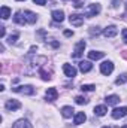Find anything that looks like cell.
Segmentation results:
<instances>
[{
    "instance_id": "cell-3",
    "label": "cell",
    "mask_w": 127,
    "mask_h": 128,
    "mask_svg": "<svg viewBox=\"0 0 127 128\" xmlns=\"http://www.w3.org/2000/svg\"><path fill=\"white\" fill-rule=\"evenodd\" d=\"M14 91L20 94H26V96H33L36 92V88H33L32 85H21V86H15Z\"/></svg>"
},
{
    "instance_id": "cell-35",
    "label": "cell",
    "mask_w": 127,
    "mask_h": 128,
    "mask_svg": "<svg viewBox=\"0 0 127 128\" xmlns=\"http://www.w3.org/2000/svg\"><path fill=\"white\" fill-rule=\"evenodd\" d=\"M102 128H109V127H102Z\"/></svg>"
},
{
    "instance_id": "cell-28",
    "label": "cell",
    "mask_w": 127,
    "mask_h": 128,
    "mask_svg": "<svg viewBox=\"0 0 127 128\" xmlns=\"http://www.w3.org/2000/svg\"><path fill=\"white\" fill-rule=\"evenodd\" d=\"M121 34H123V40H124V43H127V28H123Z\"/></svg>"
},
{
    "instance_id": "cell-5",
    "label": "cell",
    "mask_w": 127,
    "mask_h": 128,
    "mask_svg": "<svg viewBox=\"0 0 127 128\" xmlns=\"http://www.w3.org/2000/svg\"><path fill=\"white\" fill-rule=\"evenodd\" d=\"M84 49H85V42H84V40H79V42L76 43V46H75V51H73L72 57H73V58H79V57H82Z\"/></svg>"
},
{
    "instance_id": "cell-25",
    "label": "cell",
    "mask_w": 127,
    "mask_h": 128,
    "mask_svg": "<svg viewBox=\"0 0 127 128\" xmlns=\"http://www.w3.org/2000/svg\"><path fill=\"white\" fill-rule=\"evenodd\" d=\"M17 39H18V33H15V34H12V36H9V43H15L17 42Z\"/></svg>"
},
{
    "instance_id": "cell-12",
    "label": "cell",
    "mask_w": 127,
    "mask_h": 128,
    "mask_svg": "<svg viewBox=\"0 0 127 128\" xmlns=\"http://www.w3.org/2000/svg\"><path fill=\"white\" fill-rule=\"evenodd\" d=\"M117 33H118V28L115 26H109V27H106L103 30V34L106 37H114V36H117Z\"/></svg>"
},
{
    "instance_id": "cell-33",
    "label": "cell",
    "mask_w": 127,
    "mask_h": 128,
    "mask_svg": "<svg viewBox=\"0 0 127 128\" xmlns=\"http://www.w3.org/2000/svg\"><path fill=\"white\" fill-rule=\"evenodd\" d=\"M126 15H127V3H126Z\"/></svg>"
},
{
    "instance_id": "cell-1",
    "label": "cell",
    "mask_w": 127,
    "mask_h": 128,
    "mask_svg": "<svg viewBox=\"0 0 127 128\" xmlns=\"http://www.w3.org/2000/svg\"><path fill=\"white\" fill-rule=\"evenodd\" d=\"M37 21V15L33 14L32 10H18L14 16V22L20 24V26H26V24H34Z\"/></svg>"
},
{
    "instance_id": "cell-13",
    "label": "cell",
    "mask_w": 127,
    "mask_h": 128,
    "mask_svg": "<svg viewBox=\"0 0 127 128\" xmlns=\"http://www.w3.org/2000/svg\"><path fill=\"white\" fill-rule=\"evenodd\" d=\"M85 119H87L85 113H84V112H78V113L75 115L73 124H75V125H81V124H84V122H85Z\"/></svg>"
},
{
    "instance_id": "cell-32",
    "label": "cell",
    "mask_w": 127,
    "mask_h": 128,
    "mask_svg": "<svg viewBox=\"0 0 127 128\" xmlns=\"http://www.w3.org/2000/svg\"><path fill=\"white\" fill-rule=\"evenodd\" d=\"M123 55H124V57L127 58V51H124V52H123Z\"/></svg>"
},
{
    "instance_id": "cell-8",
    "label": "cell",
    "mask_w": 127,
    "mask_h": 128,
    "mask_svg": "<svg viewBox=\"0 0 127 128\" xmlns=\"http://www.w3.org/2000/svg\"><path fill=\"white\" fill-rule=\"evenodd\" d=\"M127 115V107H115L112 110V118L114 119H120V118H124Z\"/></svg>"
},
{
    "instance_id": "cell-23",
    "label": "cell",
    "mask_w": 127,
    "mask_h": 128,
    "mask_svg": "<svg viewBox=\"0 0 127 128\" xmlns=\"http://www.w3.org/2000/svg\"><path fill=\"white\" fill-rule=\"evenodd\" d=\"M75 101H76L78 104H87V103H88V98H85V97H82V96H78L75 98Z\"/></svg>"
},
{
    "instance_id": "cell-21",
    "label": "cell",
    "mask_w": 127,
    "mask_h": 128,
    "mask_svg": "<svg viewBox=\"0 0 127 128\" xmlns=\"http://www.w3.org/2000/svg\"><path fill=\"white\" fill-rule=\"evenodd\" d=\"M39 74H40V78H42L43 80H51V73L46 72L45 68H40V70H39Z\"/></svg>"
},
{
    "instance_id": "cell-26",
    "label": "cell",
    "mask_w": 127,
    "mask_h": 128,
    "mask_svg": "<svg viewBox=\"0 0 127 128\" xmlns=\"http://www.w3.org/2000/svg\"><path fill=\"white\" fill-rule=\"evenodd\" d=\"M84 4V0H73V6L75 8H82Z\"/></svg>"
},
{
    "instance_id": "cell-34",
    "label": "cell",
    "mask_w": 127,
    "mask_h": 128,
    "mask_svg": "<svg viewBox=\"0 0 127 128\" xmlns=\"http://www.w3.org/2000/svg\"><path fill=\"white\" fill-rule=\"evenodd\" d=\"M121 128H127V125H124V127H121Z\"/></svg>"
},
{
    "instance_id": "cell-24",
    "label": "cell",
    "mask_w": 127,
    "mask_h": 128,
    "mask_svg": "<svg viewBox=\"0 0 127 128\" xmlns=\"http://www.w3.org/2000/svg\"><path fill=\"white\" fill-rule=\"evenodd\" d=\"M81 90H82V91H85V92H87V91H94L96 86H94V85H82V86H81Z\"/></svg>"
},
{
    "instance_id": "cell-29",
    "label": "cell",
    "mask_w": 127,
    "mask_h": 128,
    "mask_svg": "<svg viewBox=\"0 0 127 128\" xmlns=\"http://www.w3.org/2000/svg\"><path fill=\"white\" fill-rule=\"evenodd\" d=\"M36 4H39V6H43L45 3H46V0H33Z\"/></svg>"
},
{
    "instance_id": "cell-36",
    "label": "cell",
    "mask_w": 127,
    "mask_h": 128,
    "mask_svg": "<svg viewBox=\"0 0 127 128\" xmlns=\"http://www.w3.org/2000/svg\"><path fill=\"white\" fill-rule=\"evenodd\" d=\"M18 2H24V0H18Z\"/></svg>"
},
{
    "instance_id": "cell-7",
    "label": "cell",
    "mask_w": 127,
    "mask_h": 128,
    "mask_svg": "<svg viewBox=\"0 0 127 128\" xmlns=\"http://www.w3.org/2000/svg\"><path fill=\"white\" fill-rule=\"evenodd\" d=\"M5 107H6V110H9V112H15V110H18V109L21 107V103H20L18 100H8L6 104H5Z\"/></svg>"
},
{
    "instance_id": "cell-16",
    "label": "cell",
    "mask_w": 127,
    "mask_h": 128,
    "mask_svg": "<svg viewBox=\"0 0 127 128\" xmlns=\"http://www.w3.org/2000/svg\"><path fill=\"white\" fill-rule=\"evenodd\" d=\"M103 55H105V52H100V51H90V52H88V58L93 60V61L103 58Z\"/></svg>"
},
{
    "instance_id": "cell-20",
    "label": "cell",
    "mask_w": 127,
    "mask_h": 128,
    "mask_svg": "<svg viewBox=\"0 0 127 128\" xmlns=\"http://www.w3.org/2000/svg\"><path fill=\"white\" fill-rule=\"evenodd\" d=\"M0 16L2 20H8L11 16V9L8 6H2V10H0Z\"/></svg>"
},
{
    "instance_id": "cell-11",
    "label": "cell",
    "mask_w": 127,
    "mask_h": 128,
    "mask_svg": "<svg viewBox=\"0 0 127 128\" xmlns=\"http://www.w3.org/2000/svg\"><path fill=\"white\" fill-rule=\"evenodd\" d=\"M12 128H33V125L27 121V119H20V121H17Z\"/></svg>"
},
{
    "instance_id": "cell-19",
    "label": "cell",
    "mask_w": 127,
    "mask_h": 128,
    "mask_svg": "<svg viewBox=\"0 0 127 128\" xmlns=\"http://www.w3.org/2000/svg\"><path fill=\"white\" fill-rule=\"evenodd\" d=\"M106 112H108L106 106H96L94 107V115H97V116H103V115H106Z\"/></svg>"
},
{
    "instance_id": "cell-17",
    "label": "cell",
    "mask_w": 127,
    "mask_h": 128,
    "mask_svg": "<svg viewBox=\"0 0 127 128\" xmlns=\"http://www.w3.org/2000/svg\"><path fill=\"white\" fill-rule=\"evenodd\" d=\"M105 101H106V104H108V106H115V104H118V103H120V97H118V96H108Z\"/></svg>"
},
{
    "instance_id": "cell-27",
    "label": "cell",
    "mask_w": 127,
    "mask_h": 128,
    "mask_svg": "<svg viewBox=\"0 0 127 128\" xmlns=\"http://www.w3.org/2000/svg\"><path fill=\"white\" fill-rule=\"evenodd\" d=\"M90 33H91V36H97V34H99V33H100V28H99V27H91V30H90Z\"/></svg>"
},
{
    "instance_id": "cell-14",
    "label": "cell",
    "mask_w": 127,
    "mask_h": 128,
    "mask_svg": "<svg viewBox=\"0 0 127 128\" xmlns=\"http://www.w3.org/2000/svg\"><path fill=\"white\" fill-rule=\"evenodd\" d=\"M51 16H52V20L54 21H57V22H63L64 21V12L63 10H52V14H51Z\"/></svg>"
},
{
    "instance_id": "cell-15",
    "label": "cell",
    "mask_w": 127,
    "mask_h": 128,
    "mask_svg": "<svg viewBox=\"0 0 127 128\" xmlns=\"http://www.w3.org/2000/svg\"><path fill=\"white\" fill-rule=\"evenodd\" d=\"M91 68H93V64L90 61H79V70L82 73H88Z\"/></svg>"
},
{
    "instance_id": "cell-18",
    "label": "cell",
    "mask_w": 127,
    "mask_h": 128,
    "mask_svg": "<svg viewBox=\"0 0 127 128\" xmlns=\"http://www.w3.org/2000/svg\"><path fill=\"white\" fill-rule=\"evenodd\" d=\"M73 107L72 106H64V107H61V115H63L64 118H70L72 115H73Z\"/></svg>"
},
{
    "instance_id": "cell-30",
    "label": "cell",
    "mask_w": 127,
    "mask_h": 128,
    "mask_svg": "<svg viewBox=\"0 0 127 128\" xmlns=\"http://www.w3.org/2000/svg\"><path fill=\"white\" fill-rule=\"evenodd\" d=\"M5 34H6V28L0 27V37H5Z\"/></svg>"
},
{
    "instance_id": "cell-31",
    "label": "cell",
    "mask_w": 127,
    "mask_h": 128,
    "mask_svg": "<svg viewBox=\"0 0 127 128\" xmlns=\"http://www.w3.org/2000/svg\"><path fill=\"white\" fill-rule=\"evenodd\" d=\"M72 34H73V33L70 32V30H66V32H64V36H66V37H70Z\"/></svg>"
},
{
    "instance_id": "cell-22",
    "label": "cell",
    "mask_w": 127,
    "mask_h": 128,
    "mask_svg": "<svg viewBox=\"0 0 127 128\" xmlns=\"http://www.w3.org/2000/svg\"><path fill=\"white\" fill-rule=\"evenodd\" d=\"M126 80H127V73H123L121 76H118V78H117L115 84H117V85H123V84H126Z\"/></svg>"
},
{
    "instance_id": "cell-9",
    "label": "cell",
    "mask_w": 127,
    "mask_h": 128,
    "mask_svg": "<svg viewBox=\"0 0 127 128\" xmlns=\"http://www.w3.org/2000/svg\"><path fill=\"white\" fill-rule=\"evenodd\" d=\"M63 72L67 78H75L76 76V68L70 64H63Z\"/></svg>"
},
{
    "instance_id": "cell-10",
    "label": "cell",
    "mask_w": 127,
    "mask_h": 128,
    "mask_svg": "<svg viewBox=\"0 0 127 128\" xmlns=\"http://www.w3.org/2000/svg\"><path fill=\"white\" fill-rule=\"evenodd\" d=\"M57 97H58V91L55 88H48V91L45 94L46 101H54V100H57Z\"/></svg>"
},
{
    "instance_id": "cell-4",
    "label": "cell",
    "mask_w": 127,
    "mask_h": 128,
    "mask_svg": "<svg viewBox=\"0 0 127 128\" xmlns=\"http://www.w3.org/2000/svg\"><path fill=\"white\" fill-rule=\"evenodd\" d=\"M69 21H70V24H72V26L79 27V26H82V24H84V15H79V14H72V15L69 16Z\"/></svg>"
},
{
    "instance_id": "cell-2",
    "label": "cell",
    "mask_w": 127,
    "mask_h": 128,
    "mask_svg": "<svg viewBox=\"0 0 127 128\" xmlns=\"http://www.w3.org/2000/svg\"><path fill=\"white\" fill-rule=\"evenodd\" d=\"M100 4L99 3H93V4H88L87 6V9H85V16L87 18H93V16H96L99 12H100Z\"/></svg>"
},
{
    "instance_id": "cell-6",
    "label": "cell",
    "mask_w": 127,
    "mask_h": 128,
    "mask_svg": "<svg viewBox=\"0 0 127 128\" xmlns=\"http://www.w3.org/2000/svg\"><path fill=\"white\" fill-rule=\"evenodd\" d=\"M100 72H102V74H105V76L111 74V73L114 72V64H112V61H103V63L100 64Z\"/></svg>"
}]
</instances>
